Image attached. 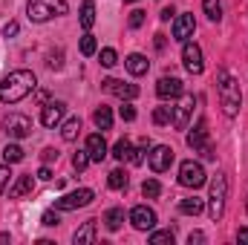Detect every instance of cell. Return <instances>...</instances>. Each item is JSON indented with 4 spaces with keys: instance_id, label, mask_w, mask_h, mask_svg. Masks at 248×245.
Returning a JSON list of instances; mask_svg holds the SVG:
<instances>
[{
    "instance_id": "obj_1",
    "label": "cell",
    "mask_w": 248,
    "mask_h": 245,
    "mask_svg": "<svg viewBox=\"0 0 248 245\" xmlns=\"http://www.w3.org/2000/svg\"><path fill=\"white\" fill-rule=\"evenodd\" d=\"M35 87H38L35 72H29V69H15V72H9V75L0 81V101H3V104H17V101H23L29 92H35Z\"/></svg>"
},
{
    "instance_id": "obj_2",
    "label": "cell",
    "mask_w": 248,
    "mask_h": 245,
    "mask_svg": "<svg viewBox=\"0 0 248 245\" xmlns=\"http://www.w3.org/2000/svg\"><path fill=\"white\" fill-rule=\"evenodd\" d=\"M217 92H219L222 113L225 116H237L240 107H243V90H240V81L228 69H219L217 72Z\"/></svg>"
},
{
    "instance_id": "obj_3",
    "label": "cell",
    "mask_w": 248,
    "mask_h": 245,
    "mask_svg": "<svg viewBox=\"0 0 248 245\" xmlns=\"http://www.w3.org/2000/svg\"><path fill=\"white\" fill-rule=\"evenodd\" d=\"M69 12L66 0H29L26 3V15L32 23H46L52 17H61Z\"/></svg>"
},
{
    "instance_id": "obj_4",
    "label": "cell",
    "mask_w": 248,
    "mask_h": 245,
    "mask_svg": "<svg viewBox=\"0 0 248 245\" xmlns=\"http://www.w3.org/2000/svg\"><path fill=\"white\" fill-rule=\"evenodd\" d=\"M225 202H228V176H225V173H217V176L211 179V193H208V214H211L214 222L222 219Z\"/></svg>"
},
{
    "instance_id": "obj_5",
    "label": "cell",
    "mask_w": 248,
    "mask_h": 245,
    "mask_svg": "<svg viewBox=\"0 0 248 245\" xmlns=\"http://www.w3.org/2000/svg\"><path fill=\"white\" fill-rule=\"evenodd\" d=\"M208 182V176H205V168L199 165V162H193V159H187L179 165V184L182 187H202V184Z\"/></svg>"
},
{
    "instance_id": "obj_6",
    "label": "cell",
    "mask_w": 248,
    "mask_h": 245,
    "mask_svg": "<svg viewBox=\"0 0 248 245\" xmlns=\"http://www.w3.org/2000/svg\"><path fill=\"white\" fill-rule=\"evenodd\" d=\"M193 104H196V101H193V95H185V92H182V95H179V104H176V107H170V110H173V113H170V124H173L176 130H187V127H190Z\"/></svg>"
},
{
    "instance_id": "obj_7",
    "label": "cell",
    "mask_w": 248,
    "mask_h": 245,
    "mask_svg": "<svg viewBox=\"0 0 248 245\" xmlns=\"http://www.w3.org/2000/svg\"><path fill=\"white\" fill-rule=\"evenodd\" d=\"M3 133H6L9 138H26V136L32 133V122H29L23 113H9V116L3 119Z\"/></svg>"
},
{
    "instance_id": "obj_8",
    "label": "cell",
    "mask_w": 248,
    "mask_h": 245,
    "mask_svg": "<svg viewBox=\"0 0 248 245\" xmlns=\"http://www.w3.org/2000/svg\"><path fill=\"white\" fill-rule=\"evenodd\" d=\"M93 199H95V193H93L90 187H78V190H72V193L61 196V199L55 202V208H58V211H78V208L90 205Z\"/></svg>"
},
{
    "instance_id": "obj_9",
    "label": "cell",
    "mask_w": 248,
    "mask_h": 245,
    "mask_svg": "<svg viewBox=\"0 0 248 245\" xmlns=\"http://www.w3.org/2000/svg\"><path fill=\"white\" fill-rule=\"evenodd\" d=\"M147 165H150L153 173H165V170H170V165H173V150H170L168 144H156V147L147 153Z\"/></svg>"
},
{
    "instance_id": "obj_10",
    "label": "cell",
    "mask_w": 248,
    "mask_h": 245,
    "mask_svg": "<svg viewBox=\"0 0 248 245\" xmlns=\"http://www.w3.org/2000/svg\"><path fill=\"white\" fill-rule=\"evenodd\" d=\"M130 222H133V228H139V231H153V228H156V211L147 208V205H136V208L130 211Z\"/></svg>"
},
{
    "instance_id": "obj_11",
    "label": "cell",
    "mask_w": 248,
    "mask_h": 245,
    "mask_svg": "<svg viewBox=\"0 0 248 245\" xmlns=\"http://www.w3.org/2000/svg\"><path fill=\"white\" fill-rule=\"evenodd\" d=\"M101 87H104V92H110V95H116L122 101H133L139 95V87L136 84H124L119 78H107V81H101Z\"/></svg>"
},
{
    "instance_id": "obj_12",
    "label": "cell",
    "mask_w": 248,
    "mask_h": 245,
    "mask_svg": "<svg viewBox=\"0 0 248 245\" xmlns=\"http://www.w3.org/2000/svg\"><path fill=\"white\" fill-rule=\"evenodd\" d=\"M182 63H185V69L190 72V75H199V72L205 69V61H202V49H199L196 44L185 41V46H182Z\"/></svg>"
},
{
    "instance_id": "obj_13",
    "label": "cell",
    "mask_w": 248,
    "mask_h": 245,
    "mask_svg": "<svg viewBox=\"0 0 248 245\" xmlns=\"http://www.w3.org/2000/svg\"><path fill=\"white\" fill-rule=\"evenodd\" d=\"M182 92H185V84H182L179 78L165 75V78L156 84V95H159V98H165V101H173V98H179Z\"/></svg>"
},
{
    "instance_id": "obj_14",
    "label": "cell",
    "mask_w": 248,
    "mask_h": 245,
    "mask_svg": "<svg viewBox=\"0 0 248 245\" xmlns=\"http://www.w3.org/2000/svg\"><path fill=\"white\" fill-rule=\"evenodd\" d=\"M63 110H66L63 101H44V107H41V124L44 127H58L63 119Z\"/></svg>"
},
{
    "instance_id": "obj_15",
    "label": "cell",
    "mask_w": 248,
    "mask_h": 245,
    "mask_svg": "<svg viewBox=\"0 0 248 245\" xmlns=\"http://www.w3.org/2000/svg\"><path fill=\"white\" fill-rule=\"evenodd\" d=\"M193 32H196V20H193V15H179V17L173 20V41L185 44V41L193 38Z\"/></svg>"
},
{
    "instance_id": "obj_16",
    "label": "cell",
    "mask_w": 248,
    "mask_h": 245,
    "mask_svg": "<svg viewBox=\"0 0 248 245\" xmlns=\"http://www.w3.org/2000/svg\"><path fill=\"white\" fill-rule=\"evenodd\" d=\"M205 144H208V122L199 119V122L193 124V130L187 133V147H190L193 153H199Z\"/></svg>"
},
{
    "instance_id": "obj_17",
    "label": "cell",
    "mask_w": 248,
    "mask_h": 245,
    "mask_svg": "<svg viewBox=\"0 0 248 245\" xmlns=\"http://www.w3.org/2000/svg\"><path fill=\"white\" fill-rule=\"evenodd\" d=\"M84 150L90 153V162H104L107 159V141H104V136L101 133H93L87 138V147Z\"/></svg>"
},
{
    "instance_id": "obj_18",
    "label": "cell",
    "mask_w": 248,
    "mask_h": 245,
    "mask_svg": "<svg viewBox=\"0 0 248 245\" xmlns=\"http://www.w3.org/2000/svg\"><path fill=\"white\" fill-rule=\"evenodd\" d=\"M32 187H35L32 173H23V176L15 179V184H9V199H23V196L32 193Z\"/></svg>"
},
{
    "instance_id": "obj_19",
    "label": "cell",
    "mask_w": 248,
    "mask_h": 245,
    "mask_svg": "<svg viewBox=\"0 0 248 245\" xmlns=\"http://www.w3.org/2000/svg\"><path fill=\"white\" fill-rule=\"evenodd\" d=\"M124 66H127V72L130 75H147V69H150V61L144 58V55H139V52H133V55H127L124 58Z\"/></svg>"
},
{
    "instance_id": "obj_20",
    "label": "cell",
    "mask_w": 248,
    "mask_h": 245,
    "mask_svg": "<svg viewBox=\"0 0 248 245\" xmlns=\"http://www.w3.org/2000/svg\"><path fill=\"white\" fill-rule=\"evenodd\" d=\"M72 243L75 245H90L95 243V219H87L75 234H72Z\"/></svg>"
},
{
    "instance_id": "obj_21",
    "label": "cell",
    "mask_w": 248,
    "mask_h": 245,
    "mask_svg": "<svg viewBox=\"0 0 248 245\" xmlns=\"http://www.w3.org/2000/svg\"><path fill=\"white\" fill-rule=\"evenodd\" d=\"M202 208H205V202L199 199V196H187L179 202V214H185V216H196V214H202Z\"/></svg>"
},
{
    "instance_id": "obj_22",
    "label": "cell",
    "mask_w": 248,
    "mask_h": 245,
    "mask_svg": "<svg viewBox=\"0 0 248 245\" xmlns=\"http://www.w3.org/2000/svg\"><path fill=\"white\" fill-rule=\"evenodd\" d=\"M78 133H81V119L78 116H72V119H66L61 127V136H63V141H75L78 138Z\"/></svg>"
},
{
    "instance_id": "obj_23",
    "label": "cell",
    "mask_w": 248,
    "mask_h": 245,
    "mask_svg": "<svg viewBox=\"0 0 248 245\" xmlns=\"http://www.w3.org/2000/svg\"><path fill=\"white\" fill-rule=\"evenodd\" d=\"M78 20H81L84 29H93V23H95V3L93 0H84L81 3V17Z\"/></svg>"
},
{
    "instance_id": "obj_24",
    "label": "cell",
    "mask_w": 248,
    "mask_h": 245,
    "mask_svg": "<svg viewBox=\"0 0 248 245\" xmlns=\"http://www.w3.org/2000/svg\"><path fill=\"white\" fill-rule=\"evenodd\" d=\"M93 122H95V127L104 133V130H110L113 127V113H110V107H98L95 113H93Z\"/></svg>"
},
{
    "instance_id": "obj_25",
    "label": "cell",
    "mask_w": 248,
    "mask_h": 245,
    "mask_svg": "<svg viewBox=\"0 0 248 245\" xmlns=\"http://www.w3.org/2000/svg\"><path fill=\"white\" fill-rule=\"evenodd\" d=\"M104 225H107L110 231H119L124 225V211L122 208H110V211L104 214Z\"/></svg>"
},
{
    "instance_id": "obj_26",
    "label": "cell",
    "mask_w": 248,
    "mask_h": 245,
    "mask_svg": "<svg viewBox=\"0 0 248 245\" xmlns=\"http://www.w3.org/2000/svg\"><path fill=\"white\" fill-rule=\"evenodd\" d=\"M113 156H116L119 162H130V156H133V144H130V138H119V141H116Z\"/></svg>"
},
{
    "instance_id": "obj_27",
    "label": "cell",
    "mask_w": 248,
    "mask_h": 245,
    "mask_svg": "<svg viewBox=\"0 0 248 245\" xmlns=\"http://www.w3.org/2000/svg\"><path fill=\"white\" fill-rule=\"evenodd\" d=\"M202 9H205L208 20L219 23V17H222V3H219V0H202Z\"/></svg>"
},
{
    "instance_id": "obj_28",
    "label": "cell",
    "mask_w": 248,
    "mask_h": 245,
    "mask_svg": "<svg viewBox=\"0 0 248 245\" xmlns=\"http://www.w3.org/2000/svg\"><path fill=\"white\" fill-rule=\"evenodd\" d=\"M3 159H6L9 165L23 162V150H20V144H6V147H3Z\"/></svg>"
},
{
    "instance_id": "obj_29",
    "label": "cell",
    "mask_w": 248,
    "mask_h": 245,
    "mask_svg": "<svg viewBox=\"0 0 248 245\" xmlns=\"http://www.w3.org/2000/svg\"><path fill=\"white\" fill-rule=\"evenodd\" d=\"M107 184H110L113 190H124V187H127V173H124L122 168H116V170L107 176Z\"/></svg>"
},
{
    "instance_id": "obj_30",
    "label": "cell",
    "mask_w": 248,
    "mask_h": 245,
    "mask_svg": "<svg viewBox=\"0 0 248 245\" xmlns=\"http://www.w3.org/2000/svg\"><path fill=\"white\" fill-rule=\"evenodd\" d=\"M150 245H173V231H153Z\"/></svg>"
},
{
    "instance_id": "obj_31",
    "label": "cell",
    "mask_w": 248,
    "mask_h": 245,
    "mask_svg": "<svg viewBox=\"0 0 248 245\" xmlns=\"http://www.w3.org/2000/svg\"><path fill=\"white\" fill-rule=\"evenodd\" d=\"M141 193H144V199H156L162 193V184L156 182V179H147V182L141 184Z\"/></svg>"
},
{
    "instance_id": "obj_32",
    "label": "cell",
    "mask_w": 248,
    "mask_h": 245,
    "mask_svg": "<svg viewBox=\"0 0 248 245\" xmlns=\"http://www.w3.org/2000/svg\"><path fill=\"white\" fill-rule=\"evenodd\" d=\"M95 49H98L95 38H93V35H84V38H81V55L90 58V55H95Z\"/></svg>"
},
{
    "instance_id": "obj_33",
    "label": "cell",
    "mask_w": 248,
    "mask_h": 245,
    "mask_svg": "<svg viewBox=\"0 0 248 245\" xmlns=\"http://www.w3.org/2000/svg\"><path fill=\"white\" fill-rule=\"evenodd\" d=\"M72 168H75L78 173L87 170V168H90V153H87V150H78V153L72 156Z\"/></svg>"
},
{
    "instance_id": "obj_34",
    "label": "cell",
    "mask_w": 248,
    "mask_h": 245,
    "mask_svg": "<svg viewBox=\"0 0 248 245\" xmlns=\"http://www.w3.org/2000/svg\"><path fill=\"white\" fill-rule=\"evenodd\" d=\"M170 107H156L153 110V124H159V127H165V124H170Z\"/></svg>"
},
{
    "instance_id": "obj_35",
    "label": "cell",
    "mask_w": 248,
    "mask_h": 245,
    "mask_svg": "<svg viewBox=\"0 0 248 245\" xmlns=\"http://www.w3.org/2000/svg\"><path fill=\"white\" fill-rule=\"evenodd\" d=\"M147 147H150V141L144 138V141L139 144V150H133V156H130V162H133V165H144V159H147Z\"/></svg>"
},
{
    "instance_id": "obj_36",
    "label": "cell",
    "mask_w": 248,
    "mask_h": 245,
    "mask_svg": "<svg viewBox=\"0 0 248 245\" xmlns=\"http://www.w3.org/2000/svg\"><path fill=\"white\" fill-rule=\"evenodd\" d=\"M9 182H12V170H9V162H6V165H0V193L9 190Z\"/></svg>"
},
{
    "instance_id": "obj_37",
    "label": "cell",
    "mask_w": 248,
    "mask_h": 245,
    "mask_svg": "<svg viewBox=\"0 0 248 245\" xmlns=\"http://www.w3.org/2000/svg\"><path fill=\"white\" fill-rule=\"evenodd\" d=\"M116 63H119L116 49H101V66H116Z\"/></svg>"
},
{
    "instance_id": "obj_38",
    "label": "cell",
    "mask_w": 248,
    "mask_h": 245,
    "mask_svg": "<svg viewBox=\"0 0 248 245\" xmlns=\"http://www.w3.org/2000/svg\"><path fill=\"white\" fill-rule=\"evenodd\" d=\"M127 23H130V29H139V26L144 23V12H141V9H133V12H130V20H127Z\"/></svg>"
},
{
    "instance_id": "obj_39",
    "label": "cell",
    "mask_w": 248,
    "mask_h": 245,
    "mask_svg": "<svg viewBox=\"0 0 248 245\" xmlns=\"http://www.w3.org/2000/svg\"><path fill=\"white\" fill-rule=\"evenodd\" d=\"M41 222H44V225H49V228H55L61 219H58V214H55V211H46V214L41 216Z\"/></svg>"
},
{
    "instance_id": "obj_40",
    "label": "cell",
    "mask_w": 248,
    "mask_h": 245,
    "mask_svg": "<svg viewBox=\"0 0 248 245\" xmlns=\"http://www.w3.org/2000/svg\"><path fill=\"white\" fill-rule=\"evenodd\" d=\"M119 113H122V119H124V122H136V107H130V104H124V107L119 110Z\"/></svg>"
},
{
    "instance_id": "obj_41",
    "label": "cell",
    "mask_w": 248,
    "mask_h": 245,
    "mask_svg": "<svg viewBox=\"0 0 248 245\" xmlns=\"http://www.w3.org/2000/svg\"><path fill=\"white\" fill-rule=\"evenodd\" d=\"M17 29H20V26H17L15 20H9V23L3 26V35H6V38H12V35H17Z\"/></svg>"
},
{
    "instance_id": "obj_42",
    "label": "cell",
    "mask_w": 248,
    "mask_h": 245,
    "mask_svg": "<svg viewBox=\"0 0 248 245\" xmlns=\"http://www.w3.org/2000/svg\"><path fill=\"white\" fill-rule=\"evenodd\" d=\"M41 159H44V165H49V162H55V159H58V150H52V147H46Z\"/></svg>"
},
{
    "instance_id": "obj_43",
    "label": "cell",
    "mask_w": 248,
    "mask_h": 245,
    "mask_svg": "<svg viewBox=\"0 0 248 245\" xmlns=\"http://www.w3.org/2000/svg\"><path fill=\"white\" fill-rule=\"evenodd\" d=\"M187 243H190V245H193V243H196V245H199V243H205V234H202V231H190Z\"/></svg>"
},
{
    "instance_id": "obj_44",
    "label": "cell",
    "mask_w": 248,
    "mask_h": 245,
    "mask_svg": "<svg viewBox=\"0 0 248 245\" xmlns=\"http://www.w3.org/2000/svg\"><path fill=\"white\" fill-rule=\"evenodd\" d=\"M38 179H44V182H49V179H52V170H49V168L44 165V168L38 170Z\"/></svg>"
},
{
    "instance_id": "obj_45",
    "label": "cell",
    "mask_w": 248,
    "mask_h": 245,
    "mask_svg": "<svg viewBox=\"0 0 248 245\" xmlns=\"http://www.w3.org/2000/svg\"><path fill=\"white\" fill-rule=\"evenodd\" d=\"M173 15H176V12H173V6H165V9H162V15H159V17H162V20H170V17H173Z\"/></svg>"
},
{
    "instance_id": "obj_46",
    "label": "cell",
    "mask_w": 248,
    "mask_h": 245,
    "mask_svg": "<svg viewBox=\"0 0 248 245\" xmlns=\"http://www.w3.org/2000/svg\"><path fill=\"white\" fill-rule=\"evenodd\" d=\"M237 243L248 245V228H240V231H237Z\"/></svg>"
},
{
    "instance_id": "obj_47",
    "label": "cell",
    "mask_w": 248,
    "mask_h": 245,
    "mask_svg": "<svg viewBox=\"0 0 248 245\" xmlns=\"http://www.w3.org/2000/svg\"><path fill=\"white\" fill-rule=\"evenodd\" d=\"M156 49H165V35H156Z\"/></svg>"
},
{
    "instance_id": "obj_48",
    "label": "cell",
    "mask_w": 248,
    "mask_h": 245,
    "mask_svg": "<svg viewBox=\"0 0 248 245\" xmlns=\"http://www.w3.org/2000/svg\"><path fill=\"white\" fill-rule=\"evenodd\" d=\"M124 3H136V0H124Z\"/></svg>"
},
{
    "instance_id": "obj_49",
    "label": "cell",
    "mask_w": 248,
    "mask_h": 245,
    "mask_svg": "<svg viewBox=\"0 0 248 245\" xmlns=\"http://www.w3.org/2000/svg\"><path fill=\"white\" fill-rule=\"evenodd\" d=\"M246 208H248V199H246Z\"/></svg>"
}]
</instances>
